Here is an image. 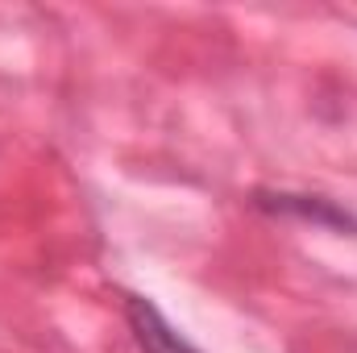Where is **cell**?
Returning <instances> with one entry per match:
<instances>
[{"label": "cell", "instance_id": "cell-1", "mask_svg": "<svg viewBox=\"0 0 357 353\" xmlns=\"http://www.w3.org/2000/svg\"><path fill=\"white\" fill-rule=\"evenodd\" d=\"M258 212L270 216H287V220H307V225H320V229H337V233H357V216L328 200V195H312V191H254L250 200Z\"/></svg>", "mask_w": 357, "mask_h": 353}, {"label": "cell", "instance_id": "cell-2", "mask_svg": "<svg viewBox=\"0 0 357 353\" xmlns=\"http://www.w3.org/2000/svg\"><path fill=\"white\" fill-rule=\"evenodd\" d=\"M125 320L142 353H199L146 295H125Z\"/></svg>", "mask_w": 357, "mask_h": 353}]
</instances>
